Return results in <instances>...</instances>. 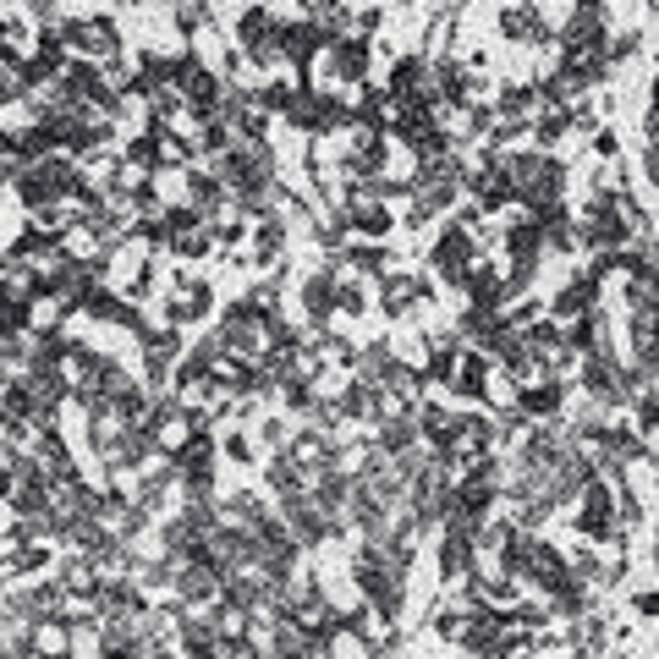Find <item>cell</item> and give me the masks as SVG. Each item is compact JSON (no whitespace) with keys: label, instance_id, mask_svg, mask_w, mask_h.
<instances>
[{"label":"cell","instance_id":"cell-3","mask_svg":"<svg viewBox=\"0 0 659 659\" xmlns=\"http://www.w3.org/2000/svg\"><path fill=\"white\" fill-rule=\"evenodd\" d=\"M225 456H231V462H254V445H247V435H225Z\"/></svg>","mask_w":659,"mask_h":659},{"label":"cell","instance_id":"cell-4","mask_svg":"<svg viewBox=\"0 0 659 659\" xmlns=\"http://www.w3.org/2000/svg\"><path fill=\"white\" fill-rule=\"evenodd\" d=\"M577 659H589V654H577Z\"/></svg>","mask_w":659,"mask_h":659},{"label":"cell","instance_id":"cell-1","mask_svg":"<svg viewBox=\"0 0 659 659\" xmlns=\"http://www.w3.org/2000/svg\"><path fill=\"white\" fill-rule=\"evenodd\" d=\"M281 247H286V220H281V215H264V225L254 231V259H259V264H275Z\"/></svg>","mask_w":659,"mask_h":659},{"label":"cell","instance_id":"cell-2","mask_svg":"<svg viewBox=\"0 0 659 659\" xmlns=\"http://www.w3.org/2000/svg\"><path fill=\"white\" fill-rule=\"evenodd\" d=\"M501 28H506V39H539V44L550 39V34H544V17H539L533 7H512V12L501 17Z\"/></svg>","mask_w":659,"mask_h":659}]
</instances>
